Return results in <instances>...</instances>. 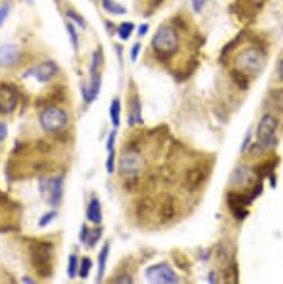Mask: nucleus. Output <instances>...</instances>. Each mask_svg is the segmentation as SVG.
Segmentation results:
<instances>
[{
  "instance_id": "obj_1",
  "label": "nucleus",
  "mask_w": 283,
  "mask_h": 284,
  "mask_svg": "<svg viewBox=\"0 0 283 284\" xmlns=\"http://www.w3.org/2000/svg\"><path fill=\"white\" fill-rule=\"evenodd\" d=\"M152 47L156 55L168 60L178 52V35L173 27L162 26L156 30L152 39Z\"/></svg>"
},
{
  "instance_id": "obj_2",
  "label": "nucleus",
  "mask_w": 283,
  "mask_h": 284,
  "mask_svg": "<svg viewBox=\"0 0 283 284\" xmlns=\"http://www.w3.org/2000/svg\"><path fill=\"white\" fill-rule=\"evenodd\" d=\"M54 246L50 243H37L32 248V264L34 270L42 278L50 276L52 273Z\"/></svg>"
},
{
  "instance_id": "obj_3",
  "label": "nucleus",
  "mask_w": 283,
  "mask_h": 284,
  "mask_svg": "<svg viewBox=\"0 0 283 284\" xmlns=\"http://www.w3.org/2000/svg\"><path fill=\"white\" fill-rule=\"evenodd\" d=\"M236 70L243 74H258L264 66V54L258 48H246L236 56Z\"/></svg>"
},
{
  "instance_id": "obj_4",
  "label": "nucleus",
  "mask_w": 283,
  "mask_h": 284,
  "mask_svg": "<svg viewBox=\"0 0 283 284\" xmlns=\"http://www.w3.org/2000/svg\"><path fill=\"white\" fill-rule=\"evenodd\" d=\"M258 144L264 150H270L276 145V122L271 115H264L256 128Z\"/></svg>"
},
{
  "instance_id": "obj_5",
  "label": "nucleus",
  "mask_w": 283,
  "mask_h": 284,
  "mask_svg": "<svg viewBox=\"0 0 283 284\" xmlns=\"http://www.w3.org/2000/svg\"><path fill=\"white\" fill-rule=\"evenodd\" d=\"M211 165L206 162L198 163L190 168L186 170L184 178L185 190H188L190 193H194L201 188L211 174Z\"/></svg>"
},
{
  "instance_id": "obj_6",
  "label": "nucleus",
  "mask_w": 283,
  "mask_h": 284,
  "mask_svg": "<svg viewBox=\"0 0 283 284\" xmlns=\"http://www.w3.org/2000/svg\"><path fill=\"white\" fill-rule=\"evenodd\" d=\"M68 116L66 112L58 107H48L42 112L40 124L42 128L50 133L62 130L67 125Z\"/></svg>"
},
{
  "instance_id": "obj_7",
  "label": "nucleus",
  "mask_w": 283,
  "mask_h": 284,
  "mask_svg": "<svg viewBox=\"0 0 283 284\" xmlns=\"http://www.w3.org/2000/svg\"><path fill=\"white\" fill-rule=\"evenodd\" d=\"M252 202L253 200L250 196V193L244 194L232 190L226 195V203L228 208H230V212L238 221H243L248 216L250 212L246 210V206L251 205Z\"/></svg>"
},
{
  "instance_id": "obj_8",
  "label": "nucleus",
  "mask_w": 283,
  "mask_h": 284,
  "mask_svg": "<svg viewBox=\"0 0 283 284\" xmlns=\"http://www.w3.org/2000/svg\"><path fill=\"white\" fill-rule=\"evenodd\" d=\"M145 276L150 283L156 284H175L180 281L178 276L168 263H158L150 266Z\"/></svg>"
},
{
  "instance_id": "obj_9",
  "label": "nucleus",
  "mask_w": 283,
  "mask_h": 284,
  "mask_svg": "<svg viewBox=\"0 0 283 284\" xmlns=\"http://www.w3.org/2000/svg\"><path fill=\"white\" fill-rule=\"evenodd\" d=\"M39 190L42 198L52 206L60 204L62 194V178H42L39 180Z\"/></svg>"
},
{
  "instance_id": "obj_10",
  "label": "nucleus",
  "mask_w": 283,
  "mask_h": 284,
  "mask_svg": "<svg viewBox=\"0 0 283 284\" xmlns=\"http://www.w3.org/2000/svg\"><path fill=\"white\" fill-rule=\"evenodd\" d=\"M143 168V160L140 155L134 150L125 152L120 155L118 170L123 176H135Z\"/></svg>"
},
{
  "instance_id": "obj_11",
  "label": "nucleus",
  "mask_w": 283,
  "mask_h": 284,
  "mask_svg": "<svg viewBox=\"0 0 283 284\" xmlns=\"http://www.w3.org/2000/svg\"><path fill=\"white\" fill-rule=\"evenodd\" d=\"M18 104V94L14 86L6 82L0 84V114H10L16 110Z\"/></svg>"
},
{
  "instance_id": "obj_12",
  "label": "nucleus",
  "mask_w": 283,
  "mask_h": 284,
  "mask_svg": "<svg viewBox=\"0 0 283 284\" xmlns=\"http://www.w3.org/2000/svg\"><path fill=\"white\" fill-rule=\"evenodd\" d=\"M56 72H57V67L55 64L52 62H47L34 67L32 70L27 72L26 76H30L32 78H35V80H37L38 82H48L50 78H52V76L56 74Z\"/></svg>"
},
{
  "instance_id": "obj_13",
  "label": "nucleus",
  "mask_w": 283,
  "mask_h": 284,
  "mask_svg": "<svg viewBox=\"0 0 283 284\" xmlns=\"http://www.w3.org/2000/svg\"><path fill=\"white\" fill-rule=\"evenodd\" d=\"M175 214H176L175 200L173 196L168 195L162 202V206H160V218H162L163 222H168L175 218Z\"/></svg>"
},
{
  "instance_id": "obj_14",
  "label": "nucleus",
  "mask_w": 283,
  "mask_h": 284,
  "mask_svg": "<svg viewBox=\"0 0 283 284\" xmlns=\"http://www.w3.org/2000/svg\"><path fill=\"white\" fill-rule=\"evenodd\" d=\"M19 50L16 46L7 45L0 48V62L2 65H14L18 60Z\"/></svg>"
},
{
  "instance_id": "obj_15",
  "label": "nucleus",
  "mask_w": 283,
  "mask_h": 284,
  "mask_svg": "<svg viewBox=\"0 0 283 284\" xmlns=\"http://www.w3.org/2000/svg\"><path fill=\"white\" fill-rule=\"evenodd\" d=\"M87 218L88 221L94 224H100L103 220V215H102V206L100 202L97 198H94L90 200V202L88 204V208H87Z\"/></svg>"
},
{
  "instance_id": "obj_16",
  "label": "nucleus",
  "mask_w": 283,
  "mask_h": 284,
  "mask_svg": "<svg viewBox=\"0 0 283 284\" xmlns=\"http://www.w3.org/2000/svg\"><path fill=\"white\" fill-rule=\"evenodd\" d=\"M232 178L236 185H246L251 182L252 172L246 166H240L233 172Z\"/></svg>"
},
{
  "instance_id": "obj_17",
  "label": "nucleus",
  "mask_w": 283,
  "mask_h": 284,
  "mask_svg": "<svg viewBox=\"0 0 283 284\" xmlns=\"http://www.w3.org/2000/svg\"><path fill=\"white\" fill-rule=\"evenodd\" d=\"M128 123L130 126H133L134 124L143 123V118H142V105L138 96H135L134 100H132V108Z\"/></svg>"
},
{
  "instance_id": "obj_18",
  "label": "nucleus",
  "mask_w": 283,
  "mask_h": 284,
  "mask_svg": "<svg viewBox=\"0 0 283 284\" xmlns=\"http://www.w3.org/2000/svg\"><path fill=\"white\" fill-rule=\"evenodd\" d=\"M108 253H110V244L106 243L104 244L103 248L100 250V253L98 256V273H97V280H96L98 283H100L104 278L107 258H108Z\"/></svg>"
},
{
  "instance_id": "obj_19",
  "label": "nucleus",
  "mask_w": 283,
  "mask_h": 284,
  "mask_svg": "<svg viewBox=\"0 0 283 284\" xmlns=\"http://www.w3.org/2000/svg\"><path fill=\"white\" fill-rule=\"evenodd\" d=\"M102 232H103V230L102 228H97L94 230V231H90V228H87L86 226L82 228V235H80V238L82 242L87 243V246H94L96 242L98 241L100 238L102 236Z\"/></svg>"
},
{
  "instance_id": "obj_20",
  "label": "nucleus",
  "mask_w": 283,
  "mask_h": 284,
  "mask_svg": "<svg viewBox=\"0 0 283 284\" xmlns=\"http://www.w3.org/2000/svg\"><path fill=\"white\" fill-rule=\"evenodd\" d=\"M120 110H122V106H120V102L118 98H115L110 104V120L113 123L114 127H118L120 124Z\"/></svg>"
},
{
  "instance_id": "obj_21",
  "label": "nucleus",
  "mask_w": 283,
  "mask_h": 284,
  "mask_svg": "<svg viewBox=\"0 0 283 284\" xmlns=\"http://www.w3.org/2000/svg\"><path fill=\"white\" fill-rule=\"evenodd\" d=\"M231 76L233 80L236 82V84L241 88L242 90H246L248 88V78L246 74H243L240 70H233L231 72Z\"/></svg>"
},
{
  "instance_id": "obj_22",
  "label": "nucleus",
  "mask_w": 283,
  "mask_h": 284,
  "mask_svg": "<svg viewBox=\"0 0 283 284\" xmlns=\"http://www.w3.org/2000/svg\"><path fill=\"white\" fill-rule=\"evenodd\" d=\"M102 2H103V7L107 12H110L113 14H125V8L120 6V4L113 2V0H102Z\"/></svg>"
},
{
  "instance_id": "obj_23",
  "label": "nucleus",
  "mask_w": 283,
  "mask_h": 284,
  "mask_svg": "<svg viewBox=\"0 0 283 284\" xmlns=\"http://www.w3.org/2000/svg\"><path fill=\"white\" fill-rule=\"evenodd\" d=\"M134 24L132 22H124L118 28V36L122 40H128L132 32L134 30Z\"/></svg>"
},
{
  "instance_id": "obj_24",
  "label": "nucleus",
  "mask_w": 283,
  "mask_h": 284,
  "mask_svg": "<svg viewBox=\"0 0 283 284\" xmlns=\"http://www.w3.org/2000/svg\"><path fill=\"white\" fill-rule=\"evenodd\" d=\"M92 266V264L90 258H82V261L80 263V271H78V274H80V276L82 278H86L87 276H90Z\"/></svg>"
},
{
  "instance_id": "obj_25",
  "label": "nucleus",
  "mask_w": 283,
  "mask_h": 284,
  "mask_svg": "<svg viewBox=\"0 0 283 284\" xmlns=\"http://www.w3.org/2000/svg\"><path fill=\"white\" fill-rule=\"evenodd\" d=\"M68 276L70 278H74L78 272V258L75 254H72L70 256V261H68Z\"/></svg>"
},
{
  "instance_id": "obj_26",
  "label": "nucleus",
  "mask_w": 283,
  "mask_h": 284,
  "mask_svg": "<svg viewBox=\"0 0 283 284\" xmlns=\"http://www.w3.org/2000/svg\"><path fill=\"white\" fill-rule=\"evenodd\" d=\"M106 170L110 174L114 173L115 170V150H110L108 158L106 160Z\"/></svg>"
},
{
  "instance_id": "obj_27",
  "label": "nucleus",
  "mask_w": 283,
  "mask_h": 284,
  "mask_svg": "<svg viewBox=\"0 0 283 284\" xmlns=\"http://www.w3.org/2000/svg\"><path fill=\"white\" fill-rule=\"evenodd\" d=\"M55 218H56V212H55V210H52V212L45 214V215H44V216L40 218V221H39V226H40V228L47 226V225L50 224Z\"/></svg>"
},
{
  "instance_id": "obj_28",
  "label": "nucleus",
  "mask_w": 283,
  "mask_h": 284,
  "mask_svg": "<svg viewBox=\"0 0 283 284\" xmlns=\"http://www.w3.org/2000/svg\"><path fill=\"white\" fill-rule=\"evenodd\" d=\"M67 28H68V32H70L72 46H74L75 50H77V47H78V37H77V32L75 30V28H74V26L70 25V24H68Z\"/></svg>"
},
{
  "instance_id": "obj_29",
  "label": "nucleus",
  "mask_w": 283,
  "mask_h": 284,
  "mask_svg": "<svg viewBox=\"0 0 283 284\" xmlns=\"http://www.w3.org/2000/svg\"><path fill=\"white\" fill-rule=\"evenodd\" d=\"M9 9H10V6H9L8 4H4L0 7V27L2 26V24L4 22V20H6V18L9 14Z\"/></svg>"
},
{
  "instance_id": "obj_30",
  "label": "nucleus",
  "mask_w": 283,
  "mask_h": 284,
  "mask_svg": "<svg viewBox=\"0 0 283 284\" xmlns=\"http://www.w3.org/2000/svg\"><path fill=\"white\" fill-rule=\"evenodd\" d=\"M142 50V45L140 42H136L135 45L132 47V50H130V60L133 62H135L138 60V55H140V52Z\"/></svg>"
},
{
  "instance_id": "obj_31",
  "label": "nucleus",
  "mask_w": 283,
  "mask_h": 284,
  "mask_svg": "<svg viewBox=\"0 0 283 284\" xmlns=\"http://www.w3.org/2000/svg\"><path fill=\"white\" fill-rule=\"evenodd\" d=\"M115 140H116V132L113 130V132H110L108 138H107V142H106V146H107V150H108V152L114 150Z\"/></svg>"
},
{
  "instance_id": "obj_32",
  "label": "nucleus",
  "mask_w": 283,
  "mask_h": 284,
  "mask_svg": "<svg viewBox=\"0 0 283 284\" xmlns=\"http://www.w3.org/2000/svg\"><path fill=\"white\" fill-rule=\"evenodd\" d=\"M206 2V0H192V6H193L194 12H201Z\"/></svg>"
},
{
  "instance_id": "obj_33",
  "label": "nucleus",
  "mask_w": 283,
  "mask_h": 284,
  "mask_svg": "<svg viewBox=\"0 0 283 284\" xmlns=\"http://www.w3.org/2000/svg\"><path fill=\"white\" fill-rule=\"evenodd\" d=\"M250 140H251V132L248 130V134L246 135V138L243 140L242 146H241V153H244V152L248 148V145H250Z\"/></svg>"
},
{
  "instance_id": "obj_34",
  "label": "nucleus",
  "mask_w": 283,
  "mask_h": 284,
  "mask_svg": "<svg viewBox=\"0 0 283 284\" xmlns=\"http://www.w3.org/2000/svg\"><path fill=\"white\" fill-rule=\"evenodd\" d=\"M68 16H70V17L72 19V20H75L80 27H82V28L85 27L84 20H82V19L80 17H78L75 12H68Z\"/></svg>"
},
{
  "instance_id": "obj_35",
  "label": "nucleus",
  "mask_w": 283,
  "mask_h": 284,
  "mask_svg": "<svg viewBox=\"0 0 283 284\" xmlns=\"http://www.w3.org/2000/svg\"><path fill=\"white\" fill-rule=\"evenodd\" d=\"M7 136H8V130H7L6 125L0 123V140H6Z\"/></svg>"
},
{
  "instance_id": "obj_36",
  "label": "nucleus",
  "mask_w": 283,
  "mask_h": 284,
  "mask_svg": "<svg viewBox=\"0 0 283 284\" xmlns=\"http://www.w3.org/2000/svg\"><path fill=\"white\" fill-rule=\"evenodd\" d=\"M116 283H133V280H132V278L128 276H120V278H116L114 281Z\"/></svg>"
},
{
  "instance_id": "obj_37",
  "label": "nucleus",
  "mask_w": 283,
  "mask_h": 284,
  "mask_svg": "<svg viewBox=\"0 0 283 284\" xmlns=\"http://www.w3.org/2000/svg\"><path fill=\"white\" fill-rule=\"evenodd\" d=\"M148 25L143 24V25H140L138 28V36L143 37L146 35V34H148Z\"/></svg>"
},
{
  "instance_id": "obj_38",
  "label": "nucleus",
  "mask_w": 283,
  "mask_h": 284,
  "mask_svg": "<svg viewBox=\"0 0 283 284\" xmlns=\"http://www.w3.org/2000/svg\"><path fill=\"white\" fill-rule=\"evenodd\" d=\"M216 274H214V272H211L210 273V283H213V282H216Z\"/></svg>"
},
{
  "instance_id": "obj_39",
  "label": "nucleus",
  "mask_w": 283,
  "mask_h": 284,
  "mask_svg": "<svg viewBox=\"0 0 283 284\" xmlns=\"http://www.w3.org/2000/svg\"><path fill=\"white\" fill-rule=\"evenodd\" d=\"M279 74H280V77H281V80H283V62L280 64V68H279Z\"/></svg>"
},
{
  "instance_id": "obj_40",
  "label": "nucleus",
  "mask_w": 283,
  "mask_h": 284,
  "mask_svg": "<svg viewBox=\"0 0 283 284\" xmlns=\"http://www.w3.org/2000/svg\"><path fill=\"white\" fill-rule=\"evenodd\" d=\"M22 282H25V283H35V281H32V280H28V278H24Z\"/></svg>"
}]
</instances>
